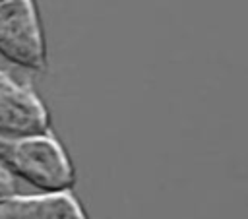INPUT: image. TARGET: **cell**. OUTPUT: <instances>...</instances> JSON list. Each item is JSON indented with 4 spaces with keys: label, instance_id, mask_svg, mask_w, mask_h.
<instances>
[{
    "label": "cell",
    "instance_id": "obj_1",
    "mask_svg": "<svg viewBox=\"0 0 248 219\" xmlns=\"http://www.w3.org/2000/svg\"><path fill=\"white\" fill-rule=\"evenodd\" d=\"M0 163L43 192L70 190L76 184L74 165L50 132L8 140Z\"/></svg>",
    "mask_w": 248,
    "mask_h": 219
},
{
    "label": "cell",
    "instance_id": "obj_2",
    "mask_svg": "<svg viewBox=\"0 0 248 219\" xmlns=\"http://www.w3.org/2000/svg\"><path fill=\"white\" fill-rule=\"evenodd\" d=\"M0 56L23 70L46 68V43L35 0H0Z\"/></svg>",
    "mask_w": 248,
    "mask_h": 219
},
{
    "label": "cell",
    "instance_id": "obj_3",
    "mask_svg": "<svg viewBox=\"0 0 248 219\" xmlns=\"http://www.w3.org/2000/svg\"><path fill=\"white\" fill-rule=\"evenodd\" d=\"M45 103L29 87L0 70V136L6 140L48 132Z\"/></svg>",
    "mask_w": 248,
    "mask_h": 219
},
{
    "label": "cell",
    "instance_id": "obj_4",
    "mask_svg": "<svg viewBox=\"0 0 248 219\" xmlns=\"http://www.w3.org/2000/svg\"><path fill=\"white\" fill-rule=\"evenodd\" d=\"M0 219H89L70 190L12 194L0 202Z\"/></svg>",
    "mask_w": 248,
    "mask_h": 219
},
{
    "label": "cell",
    "instance_id": "obj_5",
    "mask_svg": "<svg viewBox=\"0 0 248 219\" xmlns=\"http://www.w3.org/2000/svg\"><path fill=\"white\" fill-rule=\"evenodd\" d=\"M16 192V176L0 163V202Z\"/></svg>",
    "mask_w": 248,
    "mask_h": 219
},
{
    "label": "cell",
    "instance_id": "obj_6",
    "mask_svg": "<svg viewBox=\"0 0 248 219\" xmlns=\"http://www.w3.org/2000/svg\"><path fill=\"white\" fill-rule=\"evenodd\" d=\"M6 143H8V140L0 136V157H2V153H4V147H6Z\"/></svg>",
    "mask_w": 248,
    "mask_h": 219
}]
</instances>
